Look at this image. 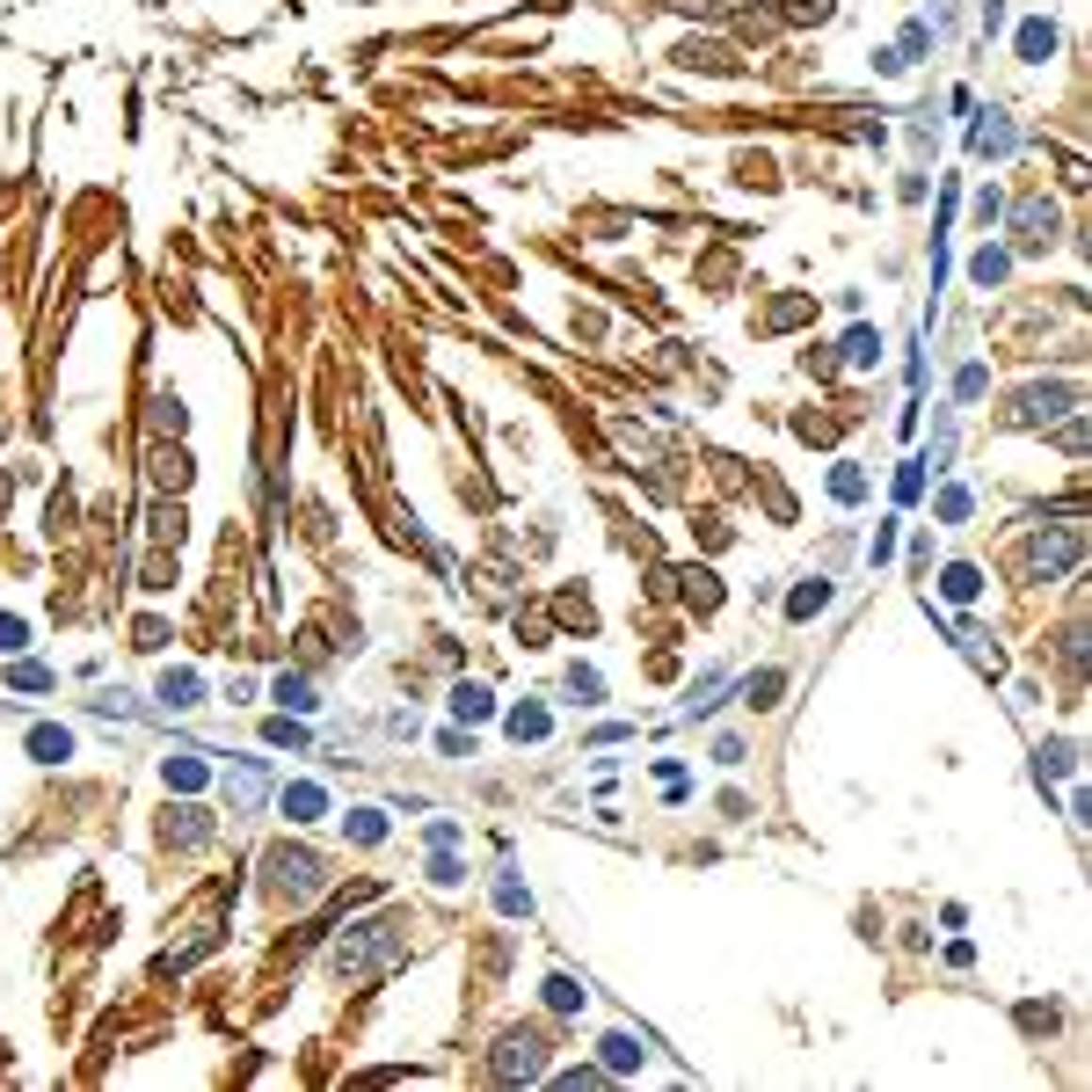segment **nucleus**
Segmentation results:
<instances>
[{"mask_svg": "<svg viewBox=\"0 0 1092 1092\" xmlns=\"http://www.w3.org/2000/svg\"><path fill=\"white\" fill-rule=\"evenodd\" d=\"M1078 554H1085V532H1078V524H1064L1056 539L1041 532V539H1035V554H1027V561H1035V575H1064V569H1078Z\"/></svg>", "mask_w": 1092, "mask_h": 1092, "instance_id": "f03ea898", "label": "nucleus"}, {"mask_svg": "<svg viewBox=\"0 0 1092 1092\" xmlns=\"http://www.w3.org/2000/svg\"><path fill=\"white\" fill-rule=\"evenodd\" d=\"M386 932H393V925H357V939H343L328 969H335V976H364L379 955H393V939H386Z\"/></svg>", "mask_w": 1092, "mask_h": 1092, "instance_id": "f257e3e1", "label": "nucleus"}, {"mask_svg": "<svg viewBox=\"0 0 1092 1092\" xmlns=\"http://www.w3.org/2000/svg\"><path fill=\"white\" fill-rule=\"evenodd\" d=\"M939 518H955V524L969 518V489H947V495H939Z\"/></svg>", "mask_w": 1092, "mask_h": 1092, "instance_id": "6ab92c4d", "label": "nucleus"}, {"mask_svg": "<svg viewBox=\"0 0 1092 1092\" xmlns=\"http://www.w3.org/2000/svg\"><path fill=\"white\" fill-rule=\"evenodd\" d=\"M743 692H750V707H772V692H779V670H764V678H750Z\"/></svg>", "mask_w": 1092, "mask_h": 1092, "instance_id": "f3484780", "label": "nucleus"}, {"mask_svg": "<svg viewBox=\"0 0 1092 1092\" xmlns=\"http://www.w3.org/2000/svg\"><path fill=\"white\" fill-rule=\"evenodd\" d=\"M161 699H168V707H197V670H168Z\"/></svg>", "mask_w": 1092, "mask_h": 1092, "instance_id": "39448f33", "label": "nucleus"}, {"mask_svg": "<svg viewBox=\"0 0 1092 1092\" xmlns=\"http://www.w3.org/2000/svg\"><path fill=\"white\" fill-rule=\"evenodd\" d=\"M976 153H1012V124H1005V117L976 124Z\"/></svg>", "mask_w": 1092, "mask_h": 1092, "instance_id": "0eeeda50", "label": "nucleus"}, {"mask_svg": "<svg viewBox=\"0 0 1092 1092\" xmlns=\"http://www.w3.org/2000/svg\"><path fill=\"white\" fill-rule=\"evenodd\" d=\"M1049 52H1056V29H1049V23L1020 29V58H1049Z\"/></svg>", "mask_w": 1092, "mask_h": 1092, "instance_id": "423d86ee", "label": "nucleus"}, {"mask_svg": "<svg viewBox=\"0 0 1092 1092\" xmlns=\"http://www.w3.org/2000/svg\"><path fill=\"white\" fill-rule=\"evenodd\" d=\"M452 707H459V721H481V714H489V692H481V684H466Z\"/></svg>", "mask_w": 1092, "mask_h": 1092, "instance_id": "2eb2a0df", "label": "nucleus"}, {"mask_svg": "<svg viewBox=\"0 0 1092 1092\" xmlns=\"http://www.w3.org/2000/svg\"><path fill=\"white\" fill-rule=\"evenodd\" d=\"M510 736H518V743L524 736H546V714L539 707H518V714H510Z\"/></svg>", "mask_w": 1092, "mask_h": 1092, "instance_id": "4468645a", "label": "nucleus"}, {"mask_svg": "<svg viewBox=\"0 0 1092 1092\" xmlns=\"http://www.w3.org/2000/svg\"><path fill=\"white\" fill-rule=\"evenodd\" d=\"M976 590H983V583H976V569H969V561H955V569H947V598H955V604H969Z\"/></svg>", "mask_w": 1092, "mask_h": 1092, "instance_id": "9b49d317", "label": "nucleus"}, {"mask_svg": "<svg viewBox=\"0 0 1092 1092\" xmlns=\"http://www.w3.org/2000/svg\"><path fill=\"white\" fill-rule=\"evenodd\" d=\"M845 357H852V364H874V357H881V335H874V328H852V335H845Z\"/></svg>", "mask_w": 1092, "mask_h": 1092, "instance_id": "9d476101", "label": "nucleus"}, {"mask_svg": "<svg viewBox=\"0 0 1092 1092\" xmlns=\"http://www.w3.org/2000/svg\"><path fill=\"white\" fill-rule=\"evenodd\" d=\"M823 604H830V583H816V590H794L787 612H794V619H809V612H823Z\"/></svg>", "mask_w": 1092, "mask_h": 1092, "instance_id": "f8f14e48", "label": "nucleus"}, {"mask_svg": "<svg viewBox=\"0 0 1092 1092\" xmlns=\"http://www.w3.org/2000/svg\"><path fill=\"white\" fill-rule=\"evenodd\" d=\"M969 277H976L983 292H990V284H1005V255H998V248H983L976 263H969Z\"/></svg>", "mask_w": 1092, "mask_h": 1092, "instance_id": "6e6552de", "label": "nucleus"}, {"mask_svg": "<svg viewBox=\"0 0 1092 1092\" xmlns=\"http://www.w3.org/2000/svg\"><path fill=\"white\" fill-rule=\"evenodd\" d=\"M29 750L52 764V758H66V750H73V736H66V729H37V736H29Z\"/></svg>", "mask_w": 1092, "mask_h": 1092, "instance_id": "1a4fd4ad", "label": "nucleus"}, {"mask_svg": "<svg viewBox=\"0 0 1092 1092\" xmlns=\"http://www.w3.org/2000/svg\"><path fill=\"white\" fill-rule=\"evenodd\" d=\"M23 619H15V612H0V655H15V649H23Z\"/></svg>", "mask_w": 1092, "mask_h": 1092, "instance_id": "dca6fc26", "label": "nucleus"}, {"mask_svg": "<svg viewBox=\"0 0 1092 1092\" xmlns=\"http://www.w3.org/2000/svg\"><path fill=\"white\" fill-rule=\"evenodd\" d=\"M546 1005H561V1012H569V1005H583V990H575V983H561V976H554V983H546Z\"/></svg>", "mask_w": 1092, "mask_h": 1092, "instance_id": "a211bd4d", "label": "nucleus"}, {"mask_svg": "<svg viewBox=\"0 0 1092 1092\" xmlns=\"http://www.w3.org/2000/svg\"><path fill=\"white\" fill-rule=\"evenodd\" d=\"M604 1064H612V1070H634V1064H641V1049H634L627 1035H612V1041H604Z\"/></svg>", "mask_w": 1092, "mask_h": 1092, "instance_id": "ddd939ff", "label": "nucleus"}, {"mask_svg": "<svg viewBox=\"0 0 1092 1092\" xmlns=\"http://www.w3.org/2000/svg\"><path fill=\"white\" fill-rule=\"evenodd\" d=\"M284 809H292V823H313L328 809V794L313 787V779H299V787H284Z\"/></svg>", "mask_w": 1092, "mask_h": 1092, "instance_id": "20e7f679", "label": "nucleus"}, {"mask_svg": "<svg viewBox=\"0 0 1092 1092\" xmlns=\"http://www.w3.org/2000/svg\"><path fill=\"white\" fill-rule=\"evenodd\" d=\"M830 495H845V503H852V495H859V474H852V466H838V474H830Z\"/></svg>", "mask_w": 1092, "mask_h": 1092, "instance_id": "aec40b11", "label": "nucleus"}, {"mask_svg": "<svg viewBox=\"0 0 1092 1092\" xmlns=\"http://www.w3.org/2000/svg\"><path fill=\"white\" fill-rule=\"evenodd\" d=\"M226 787H233V809H255V801H263V787H270V772H263V758H241V772H233Z\"/></svg>", "mask_w": 1092, "mask_h": 1092, "instance_id": "7ed1b4c3", "label": "nucleus"}]
</instances>
